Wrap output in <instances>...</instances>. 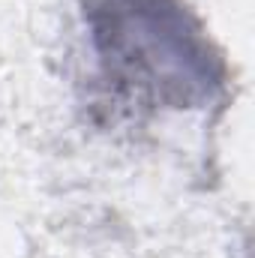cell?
Segmentation results:
<instances>
[{"mask_svg":"<svg viewBox=\"0 0 255 258\" xmlns=\"http://www.w3.org/2000/svg\"><path fill=\"white\" fill-rule=\"evenodd\" d=\"M84 21L108 87L150 108H201L228 69L183 0H87Z\"/></svg>","mask_w":255,"mask_h":258,"instance_id":"1","label":"cell"}]
</instances>
